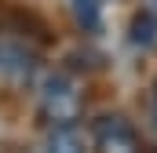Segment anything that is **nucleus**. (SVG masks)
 Masks as SVG:
<instances>
[{
	"label": "nucleus",
	"mask_w": 157,
	"mask_h": 153,
	"mask_svg": "<svg viewBox=\"0 0 157 153\" xmlns=\"http://www.w3.org/2000/svg\"><path fill=\"white\" fill-rule=\"evenodd\" d=\"M80 110H84V95H80V84L70 73H55V76L44 80L37 113H40V120H44L48 128L80 120Z\"/></svg>",
	"instance_id": "nucleus-1"
},
{
	"label": "nucleus",
	"mask_w": 157,
	"mask_h": 153,
	"mask_svg": "<svg viewBox=\"0 0 157 153\" xmlns=\"http://www.w3.org/2000/svg\"><path fill=\"white\" fill-rule=\"evenodd\" d=\"M91 146L102 153H135L143 146V139L124 117H102L91 128Z\"/></svg>",
	"instance_id": "nucleus-2"
},
{
	"label": "nucleus",
	"mask_w": 157,
	"mask_h": 153,
	"mask_svg": "<svg viewBox=\"0 0 157 153\" xmlns=\"http://www.w3.org/2000/svg\"><path fill=\"white\" fill-rule=\"evenodd\" d=\"M0 76L11 84H29L37 76V55L26 47V40L0 37Z\"/></svg>",
	"instance_id": "nucleus-3"
},
{
	"label": "nucleus",
	"mask_w": 157,
	"mask_h": 153,
	"mask_svg": "<svg viewBox=\"0 0 157 153\" xmlns=\"http://www.w3.org/2000/svg\"><path fill=\"white\" fill-rule=\"evenodd\" d=\"M48 29H44V22H40L37 15H29V11H22V7H11V4H4L0 0V37H15V40H48L44 37Z\"/></svg>",
	"instance_id": "nucleus-4"
},
{
	"label": "nucleus",
	"mask_w": 157,
	"mask_h": 153,
	"mask_svg": "<svg viewBox=\"0 0 157 153\" xmlns=\"http://www.w3.org/2000/svg\"><path fill=\"white\" fill-rule=\"evenodd\" d=\"M48 146H51V150H62V153L84 150V146H91V131H84L77 120H73V124H55L51 135H48Z\"/></svg>",
	"instance_id": "nucleus-5"
},
{
	"label": "nucleus",
	"mask_w": 157,
	"mask_h": 153,
	"mask_svg": "<svg viewBox=\"0 0 157 153\" xmlns=\"http://www.w3.org/2000/svg\"><path fill=\"white\" fill-rule=\"evenodd\" d=\"M70 11L80 29H99V0H70Z\"/></svg>",
	"instance_id": "nucleus-6"
},
{
	"label": "nucleus",
	"mask_w": 157,
	"mask_h": 153,
	"mask_svg": "<svg viewBox=\"0 0 157 153\" xmlns=\"http://www.w3.org/2000/svg\"><path fill=\"white\" fill-rule=\"evenodd\" d=\"M146 11H150V15L157 18V0H146Z\"/></svg>",
	"instance_id": "nucleus-7"
},
{
	"label": "nucleus",
	"mask_w": 157,
	"mask_h": 153,
	"mask_svg": "<svg viewBox=\"0 0 157 153\" xmlns=\"http://www.w3.org/2000/svg\"><path fill=\"white\" fill-rule=\"evenodd\" d=\"M154 117H157V88H154Z\"/></svg>",
	"instance_id": "nucleus-8"
}]
</instances>
